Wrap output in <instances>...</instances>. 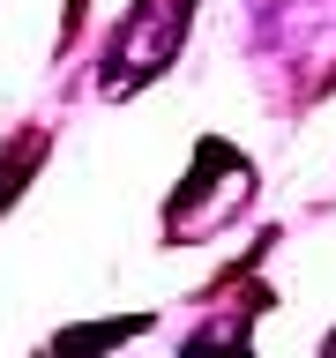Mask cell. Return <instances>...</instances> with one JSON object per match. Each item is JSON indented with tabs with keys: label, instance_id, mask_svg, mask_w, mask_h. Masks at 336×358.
Segmentation results:
<instances>
[{
	"label": "cell",
	"instance_id": "cell-1",
	"mask_svg": "<svg viewBox=\"0 0 336 358\" xmlns=\"http://www.w3.org/2000/svg\"><path fill=\"white\" fill-rule=\"evenodd\" d=\"M246 194H254V164H246L239 150H224V142H202L195 172L179 179L172 209H164L172 246H195V239H209V231H224V224L246 209Z\"/></svg>",
	"mask_w": 336,
	"mask_h": 358
},
{
	"label": "cell",
	"instance_id": "cell-2",
	"mask_svg": "<svg viewBox=\"0 0 336 358\" xmlns=\"http://www.w3.org/2000/svg\"><path fill=\"white\" fill-rule=\"evenodd\" d=\"M187 22H195V0H134L127 22L112 30V52H105V90L112 97H127L142 90L150 75L179 60V38H187Z\"/></svg>",
	"mask_w": 336,
	"mask_h": 358
}]
</instances>
